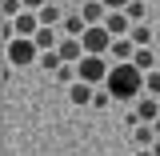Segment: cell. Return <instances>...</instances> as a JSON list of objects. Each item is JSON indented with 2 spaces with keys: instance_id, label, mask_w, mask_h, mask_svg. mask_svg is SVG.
<instances>
[{
  "instance_id": "6da1fadb",
  "label": "cell",
  "mask_w": 160,
  "mask_h": 156,
  "mask_svg": "<svg viewBox=\"0 0 160 156\" xmlns=\"http://www.w3.org/2000/svg\"><path fill=\"white\" fill-rule=\"evenodd\" d=\"M104 88H108L116 100H136L140 92H144V68H136L132 60L112 64V72H108V80H104Z\"/></svg>"
},
{
  "instance_id": "7a4b0ae2",
  "label": "cell",
  "mask_w": 160,
  "mask_h": 156,
  "mask_svg": "<svg viewBox=\"0 0 160 156\" xmlns=\"http://www.w3.org/2000/svg\"><path fill=\"white\" fill-rule=\"evenodd\" d=\"M4 52H8V68H28V64L40 60V48L32 36H12L4 44Z\"/></svg>"
},
{
  "instance_id": "3957f363",
  "label": "cell",
  "mask_w": 160,
  "mask_h": 156,
  "mask_svg": "<svg viewBox=\"0 0 160 156\" xmlns=\"http://www.w3.org/2000/svg\"><path fill=\"white\" fill-rule=\"evenodd\" d=\"M108 72H112V60H108V56H92V52H88V56L76 64V76L88 80V84H96V88L108 80Z\"/></svg>"
},
{
  "instance_id": "277c9868",
  "label": "cell",
  "mask_w": 160,
  "mask_h": 156,
  "mask_svg": "<svg viewBox=\"0 0 160 156\" xmlns=\"http://www.w3.org/2000/svg\"><path fill=\"white\" fill-rule=\"evenodd\" d=\"M112 40H116V36H112L104 24H88V32L80 36V44H84V52H92V56H108Z\"/></svg>"
},
{
  "instance_id": "5b68a950",
  "label": "cell",
  "mask_w": 160,
  "mask_h": 156,
  "mask_svg": "<svg viewBox=\"0 0 160 156\" xmlns=\"http://www.w3.org/2000/svg\"><path fill=\"white\" fill-rule=\"evenodd\" d=\"M88 32V20H84V12H80L76 4L64 12V20H60V36H84Z\"/></svg>"
},
{
  "instance_id": "8992f818",
  "label": "cell",
  "mask_w": 160,
  "mask_h": 156,
  "mask_svg": "<svg viewBox=\"0 0 160 156\" xmlns=\"http://www.w3.org/2000/svg\"><path fill=\"white\" fill-rule=\"evenodd\" d=\"M156 116H160V96L140 92V96H136V120H140V124H156Z\"/></svg>"
},
{
  "instance_id": "52a82bcc",
  "label": "cell",
  "mask_w": 160,
  "mask_h": 156,
  "mask_svg": "<svg viewBox=\"0 0 160 156\" xmlns=\"http://www.w3.org/2000/svg\"><path fill=\"white\" fill-rule=\"evenodd\" d=\"M92 96H96V84H88V80H72L68 84V100L76 108H92Z\"/></svg>"
},
{
  "instance_id": "ba28073f",
  "label": "cell",
  "mask_w": 160,
  "mask_h": 156,
  "mask_svg": "<svg viewBox=\"0 0 160 156\" xmlns=\"http://www.w3.org/2000/svg\"><path fill=\"white\" fill-rule=\"evenodd\" d=\"M56 52H60L64 64H80V60L88 56V52H84V44H80V36H64V40L56 44Z\"/></svg>"
},
{
  "instance_id": "9c48e42d",
  "label": "cell",
  "mask_w": 160,
  "mask_h": 156,
  "mask_svg": "<svg viewBox=\"0 0 160 156\" xmlns=\"http://www.w3.org/2000/svg\"><path fill=\"white\" fill-rule=\"evenodd\" d=\"M104 28H108L112 36H128V32H132V16H128L124 8H112V12L104 16Z\"/></svg>"
},
{
  "instance_id": "30bf717a",
  "label": "cell",
  "mask_w": 160,
  "mask_h": 156,
  "mask_svg": "<svg viewBox=\"0 0 160 156\" xmlns=\"http://www.w3.org/2000/svg\"><path fill=\"white\" fill-rule=\"evenodd\" d=\"M12 28H16V36H36V32H40V12L24 8V12L12 20Z\"/></svg>"
},
{
  "instance_id": "8fae6325",
  "label": "cell",
  "mask_w": 160,
  "mask_h": 156,
  "mask_svg": "<svg viewBox=\"0 0 160 156\" xmlns=\"http://www.w3.org/2000/svg\"><path fill=\"white\" fill-rule=\"evenodd\" d=\"M136 56V44H132V36H116L112 40V48H108V60L112 64H124V60Z\"/></svg>"
},
{
  "instance_id": "7c38bea8",
  "label": "cell",
  "mask_w": 160,
  "mask_h": 156,
  "mask_svg": "<svg viewBox=\"0 0 160 156\" xmlns=\"http://www.w3.org/2000/svg\"><path fill=\"white\" fill-rule=\"evenodd\" d=\"M64 4H56V0H48L44 8H40V24H48V28H60V20H64Z\"/></svg>"
},
{
  "instance_id": "4fadbf2b",
  "label": "cell",
  "mask_w": 160,
  "mask_h": 156,
  "mask_svg": "<svg viewBox=\"0 0 160 156\" xmlns=\"http://www.w3.org/2000/svg\"><path fill=\"white\" fill-rule=\"evenodd\" d=\"M80 12H84V20H88V24H104L108 4H104V0H88V4H80Z\"/></svg>"
},
{
  "instance_id": "5bb4252c",
  "label": "cell",
  "mask_w": 160,
  "mask_h": 156,
  "mask_svg": "<svg viewBox=\"0 0 160 156\" xmlns=\"http://www.w3.org/2000/svg\"><path fill=\"white\" fill-rule=\"evenodd\" d=\"M32 40H36V48L44 52V48H56V44H60L64 36H56V28H48V24H40V32H36Z\"/></svg>"
},
{
  "instance_id": "9a60e30c",
  "label": "cell",
  "mask_w": 160,
  "mask_h": 156,
  "mask_svg": "<svg viewBox=\"0 0 160 156\" xmlns=\"http://www.w3.org/2000/svg\"><path fill=\"white\" fill-rule=\"evenodd\" d=\"M132 64H136V68H144V72H152V68H156V52H152V44H144V48H136V56H132Z\"/></svg>"
},
{
  "instance_id": "2e32d148",
  "label": "cell",
  "mask_w": 160,
  "mask_h": 156,
  "mask_svg": "<svg viewBox=\"0 0 160 156\" xmlns=\"http://www.w3.org/2000/svg\"><path fill=\"white\" fill-rule=\"evenodd\" d=\"M128 36H132V44H136V48H144V44H152V28L140 20V24H132V32H128Z\"/></svg>"
},
{
  "instance_id": "e0dca14e",
  "label": "cell",
  "mask_w": 160,
  "mask_h": 156,
  "mask_svg": "<svg viewBox=\"0 0 160 156\" xmlns=\"http://www.w3.org/2000/svg\"><path fill=\"white\" fill-rule=\"evenodd\" d=\"M60 64H64V60H60L56 48H44V52H40V68H44V72H56Z\"/></svg>"
},
{
  "instance_id": "ac0fdd59",
  "label": "cell",
  "mask_w": 160,
  "mask_h": 156,
  "mask_svg": "<svg viewBox=\"0 0 160 156\" xmlns=\"http://www.w3.org/2000/svg\"><path fill=\"white\" fill-rule=\"evenodd\" d=\"M124 12L132 16V24H140V20L148 16V8H144V0H128V4H124Z\"/></svg>"
},
{
  "instance_id": "d6986e66",
  "label": "cell",
  "mask_w": 160,
  "mask_h": 156,
  "mask_svg": "<svg viewBox=\"0 0 160 156\" xmlns=\"http://www.w3.org/2000/svg\"><path fill=\"white\" fill-rule=\"evenodd\" d=\"M144 92H148V96H160V68L144 72Z\"/></svg>"
},
{
  "instance_id": "ffe728a7",
  "label": "cell",
  "mask_w": 160,
  "mask_h": 156,
  "mask_svg": "<svg viewBox=\"0 0 160 156\" xmlns=\"http://www.w3.org/2000/svg\"><path fill=\"white\" fill-rule=\"evenodd\" d=\"M52 76H56L60 84H72V80H80V76H76V64H60V68L52 72Z\"/></svg>"
},
{
  "instance_id": "44dd1931",
  "label": "cell",
  "mask_w": 160,
  "mask_h": 156,
  "mask_svg": "<svg viewBox=\"0 0 160 156\" xmlns=\"http://www.w3.org/2000/svg\"><path fill=\"white\" fill-rule=\"evenodd\" d=\"M0 12H4V20H16L20 12H24V0H4V8H0Z\"/></svg>"
},
{
  "instance_id": "7402d4cb",
  "label": "cell",
  "mask_w": 160,
  "mask_h": 156,
  "mask_svg": "<svg viewBox=\"0 0 160 156\" xmlns=\"http://www.w3.org/2000/svg\"><path fill=\"white\" fill-rule=\"evenodd\" d=\"M112 100H116V96H112V92H108V88L100 84V88H96V96H92V108H108Z\"/></svg>"
},
{
  "instance_id": "603a6c76",
  "label": "cell",
  "mask_w": 160,
  "mask_h": 156,
  "mask_svg": "<svg viewBox=\"0 0 160 156\" xmlns=\"http://www.w3.org/2000/svg\"><path fill=\"white\" fill-rule=\"evenodd\" d=\"M104 4H108V12H112V8H124L128 0H104Z\"/></svg>"
},
{
  "instance_id": "cb8c5ba5",
  "label": "cell",
  "mask_w": 160,
  "mask_h": 156,
  "mask_svg": "<svg viewBox=\"0 0 160 156\" xmlns=\"http://www.w3.org/2000/svg\"><path fill=\"white\" fill-rule=\"evenodd\" d=\"M136 156H152V148H136Z\"/></svg>"
},
{
  "instance_id": "d4e9b609",
  "label": "cell",
  "mask_w": 160,
  "mask_h": 156,
  "mask_svg": "<svg viewBox=\"0 0 160 156\" xmlns=\"http://www.w3.org/2000/svg\"><path fill=\"white\" fill-rule=\"evenodd\" d=\"M152 156H160V140H156V144H152Z\"/></svg>"
},
{
  "instance_id": "484cf974",
  "label": "cell",
  "mask_w": 160,
  "mask_h": 156,
  "mask_svg": "<svg viewBox=\"0 0 160 156\" xmlns=\"http://www.w3.org/2000/svg\"><path fill=\"white\" fill-rule=\"evenodd\" d=\"M56 4H64V8H72V0H56Z\"/></svg>"
},
{
  "instance_id": "4316f807",
  "label": "cell",
  "mask_w": 160,
  "mask_h": 156,
  "mask_svg": "<svg viewBox=\"0 0 160 156\" xmlns=\"http://www.w3.org/2000/svg\"><path fill=\"white\" fill-rule=\"evenodd\" d=\"M152 128H156V136H160V116H156V124H152Z\"/></svg>"
},
{
  "instance_id": "83f0119b",
  "label": "cell",
  "mask_w": 160,
  "mask_h": 156,
  "mask_svg": "<svg viewBox=\"0 0 160 156\" xmlns=\"http://www.w3.org/2000/svg\"><path fill=\"white\" fill-rule=\"evenodd\" d=\"M72 4H76V8H80V4H88V0H72Z\"/></svg>"
}]
</instances>
